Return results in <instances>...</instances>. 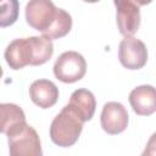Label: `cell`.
Listing matches in <instances>:
<instances>
[{"mask_svg": "<svg viewBox=\"0 0 156 156\" xmlns=\"http://www.w3.org/2000/svg\"><path fill=\"white\" fill-rule=\"evenodd\" d=\"M84 121L67 104L52 119L50 126V138L54 144L61 147L74 145L83 130Z\"/></svg>", "mask_w": 156, "mask_h": 156, "instance_id": "cell-2", "label": "cell"}, {"mask_svg": "<svg viewBox=\"0 0 156 156\" xmlns=\"http://www.w3.org/2000/svg\"><path fill=\"white\" fill-rule=\"evenodd\" d=\"M87 72L85 58L77 51L62 52L54 63V74L62 83L80 80Z\"/></svg>", "mask_w": 156, "mask_h": 156, "instance_id": "cell-4", "label": "cell"}, {"mask_svg": "<svg viewBox=\"0 0 156 156\" xmlns=\"http://www.w3.org/2000/svg\"><path fill=\"white\" fill-rule=\"evenodd\" d=\"M113 4L117 9V26L119 33L123 37L134 35L140 26L139 7L127 1H117Z\"/></svg>", "mask_w": 156, "mask_h": 156, "instance_id": "cell-8", "label": "cell"}, {"mask_svg": "<svg viewBox=\"0 0 156 156\" xmlns=\"http://www.w3.org/2000/svg\"><path fill=\"white\" fill-rule=\"evenodd\" d=\"M20 13L18 0H0V28L12 26Z\"/></svg>", "mask_w": 156, "mask_h": 156, "instance_id": "cell-14", "label": "cell"}, {"mask_svg": "<svg viewBox=\"0 0 156 156\" xmlns=\"http://www.w3.org/2000/svg\"><path fill=\"white\" fill-rule=\"evenodd\" d=\"M23 122H26V115L18 105L0 104V133L7 134Z\"/></svg>", "mask_w": 156, "mask_h": 156, "instance_id": "cell-12", "label": "cell"}, {"mask_svg": "<svg viewBox=\"0 0 156 156\" xmlns=\"http://www.w3.org/2000/svg\"><path fill=\"white\" fill-rule=\"evenodd\" d=\"M9 151L12 156H41V145L37 130L27 124L21 123L7 134Z\"/></svg>", "mask_w": 156, "mask_h": 156, "instance_id": "cell-3", "label": "cell"}, {"mask_svg": "<svg viewBox=\"0 0 156 156\" xmlns=\"http://www.w3.org/2000/svg\"><path fill=\"white\" fill-rule=\"evenodd\" d=\"M29 96L40 108H50L57 102L58 88L49 79H37L29 87Z\"/></svg>", "mask_w": 156, "mask_h": 156, "instance_id": "cell-10", "label": "cell"}, {"mask_svg": "<svg viewBox=\"0 0 156 156\" xmlns=\"http://www.w3.org/2000/svg\"><path fill=\"white\" fill-rule=\"evenodd\" d=\"M83 1H85V2H90V4H93V2H98V1H100V0H83Z\"/></svg>", "mask_w": 156, "mask_h": 156, "instance_id": "cell-16", "label": "cell"}, {"mask_svg": "<svg viewBox=\"0 0 156 156\" xmlns=\"http://www.w3.org/2000/svg\"><path fill=\"white\" fill-rule=\"evenodd\" d=\"M56 13L57 7L51 0H29L26 6L27 23L41 34L52 24Z\"/></svg>", "mask_w": 156, "mask_h": 156, "instance_id": "cell-5", "label": "cell"}, {"mask_svg": "<svg viewBox=\"0 0 156 156\" xmlns=\"http://www.w3.org/2000/svg\"><path fill=\"white\" fill-rule=\"evenodd\" d=\"M2 73H4V72H2V67H1V66H0V78H1V77H2Z\"/></svg>", "mask_w": 156, "mask_h": 156, "instance_id": "cell-17", "label": "cell"}, {"mask_svg": "<svg viewBox=\"0 0 156 156\" xmlns=\"http://www.w3.org/2000/svg\"><path fill=\"white\" fill-rule=\"evenodd\" d=\"M117 1H127V2H130L138 7L140 6H145V5H149L150 2H152V0H113V2H117Z\"/></svg>", "mask_w": 156, "mask_h": 156, "instance_id": "cell-15", "label": "cell"}, {"mask_svg": "<svg viewBox=\"0 0 156 156\" xmlns=\"http://www.w3.org/2000/svg\"><path fill=\"white\" fill-rule=\"evenodd\" d=\"M54 54L51 39L45 35L12 40L5 50V60L10 68L21 69L26 66H40Z\"/></svg>", "mask_w": 156, "mask_h": 156, "instance_id": "cell-1", "label": "cell"}, {"mask_svg": "<svg viewBox=\"0 0 156 156\" xmlns=\"http://www.w3.org/2000/svg\"><path fill=\"white\" fill-rule=\"evenodd\" d=\"M72 28V17L71 15L65 11L63 9H57L56 17L49 29L43 33V35L48 37L49 39H60L66 37Z\"/></svg>", "mask_w": 156, "mask_h": 156, "instance_id": "cell-13", "label": "cell"}, {"mask_svg": "<svg viewBox=\"0 0 156 156\" xmlns=\"http://www.w3.org/2000/svg\"><path fill=\"white\" fill-rule=\"evenodd\" d=\"M129 104L139 116H150L156 111V93L152 85H139L129 93Z\"/></svg>", "mask_w": 156, "mask_h": 156, "instance_id": "cell-9", "label": "cell"}, {"mask_svg": "<svg viewBox=\"0 0 156 156\" xmlns=\"http://www.w3.org/2000/svg\"><path fill=\"white\" fill-rule=\"evenodd\" d=\"M68 105L84 121H90L95 113L96 101L94 94L88 89H77L72 93Z\"/></svg>", "mask_w": 156, "mask_h": 156, "instance_id": "cell-11", "label": "cell"}, {"mask_svg": "<svg viewBox=\"0 0 156 156\" xmlns=\"http://www.w3.org/2000/svg\"><path fill=\"white\" fill-rule=\"evenodd\" d=\"M118 58L121 65L127 69H140L146 65L147 49L145 44L132 37H124L118 48Z\"/></svg>", "mask_w": 156, "mask_h": 156, "instance_id": "cell-6", "label": "cell"}, {"mask_svg": "<svg viewBox=\"0 0 156 156\" xmlns=\"http://www.w3.org/2000/svg\"><path fill=\"white\" fill-rule=\"evenodd\" d=\"M128 112L121 102L110 101L104 105L100 123L107 134L116 135L124 132L128 126Z\"/></svg>", "mask_w": 156, "mask_h": 156, "instance_id": "cell-7", "label": "cell"}]
</instances>
